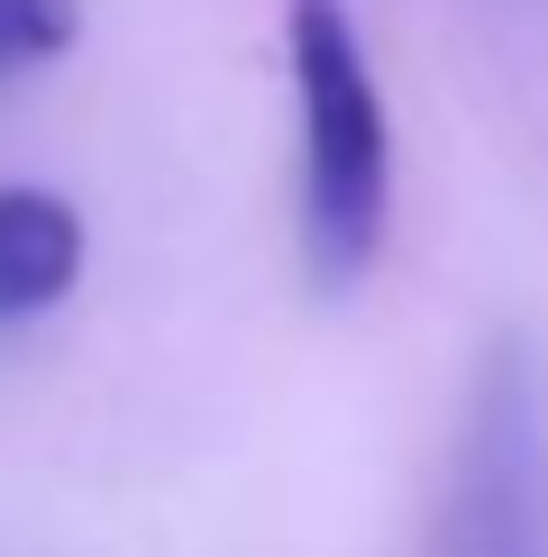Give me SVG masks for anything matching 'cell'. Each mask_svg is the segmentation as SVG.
<instances>
[{
    "instance_id": "7a4b0ae2",
    "label": "cell",
    "mask_w": 548,
    "mask_h": 557,
    "mask_svg": "<svg viewBox=\"0 0 548 557\" xmlns=\"http://www.w3.org/2000/svg\"><path fill=\"white\" fill-rule=\"evenodd\" d=\"M429 557H548V357L502 330L457 411Z\"/></svg>"
},
{
    "instance_id": "6da1fadb",
    "label": "cell",
    "mask_w": 548,
    "mask_h": 557,
    "mask_svg": "<svg viewBox=\"0 0 548 557\" xmlns=\"http://www.w3.org/2000/svg\"><path fill=\"white\" fill-rule=\"evenodd\" d=\"M284 74L302 120V257L338 293L394 228V110L348 0H284Z\"/></svg>"
},
{
    "instance_id": "277c9868",
    "label": "cell",
    "mask_w": 548,
    "mask_h": 557,
    "mask_svg": "<svg viewBox=\"0 0 548 557\" xmlns=\"http://www.w3.org/2000/svg\"><path fill=\"white\" fill-rule=\"evenodd\" d=\"M83 10L74 0H0V74H28V64H55L74 46Z\"/></svg>"
},
{
    "instance_id": "3957f363",
    "label": "cell",
    "mask_w": 548,
    "mask_h": 557,
    "mask_svg": "<svg viewBox=\"0 0 548 557\" xmlns=\"http://www.w3.org/2000/svg\"><path fill=\"white\" fill-rule=\"evenodd\" d=\"M83 284V220L46 183H0V320H37Z\"/></svg>"
}]
</instances>
